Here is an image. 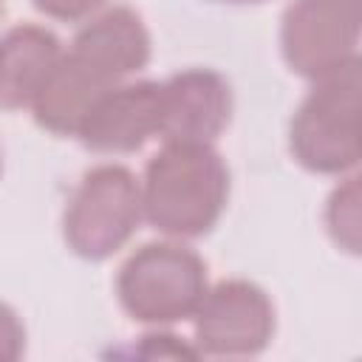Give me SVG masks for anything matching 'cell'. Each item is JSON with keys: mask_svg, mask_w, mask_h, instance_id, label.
I'll list each match as a JSON object with an SVG mask.
<instances>
[{"mask_svg": "<svg viewBox=\"0 0 362 362\" xmlns=\"http://www.w3.org/2000/svg\"><path fill=\"white\" fill-rule=\"evenodd\" d=\"M229 167L209 141H164L141 175L144 221L167 238L209 235L229 204Z\"/></svg>", "mask_w": 362, "mask_h": 362, "instance_id": "6da1fadb", "label": "cell"}, {"mask_svg": "<svg viewBox=\"0 0 362 362\" xmlns=\"http://www.w3.org/2000/svg\"><path fill=\"white\" fill-rule=\"evenodd\" d=\"M288 122L291 158L317 175L362 164V51H351L314 79Z\"/></svg>", "mask_w": 362, "mask_h": 362, "instance_id": "7a4b0ae2", "label": "cell"}, {"mask_svg": "<svg viewBox=\"0 0 362 362\" xmlns=\"http://www.w3.org/2000/svg\"><path fill=\"white\" fill-rule=\"evenodd\" d=\"M209 291L204 257L173 240H150L127 255L116 272V300L141 325H173L192 320Z\"/></svg>", "mask_w": 362, "mask_h": 362, "instance_id": "3957f363", "label": "cell"}, {"mask_svg": "<svg viewBox=\"0 0 362 362\" xmlns=\"http://www.w3.org/2000/svg\"><path fill=\"white\" fill-rule=\"evenodd\" d=\"M141 178L124 164H96L74 187L62 212L65 246L90 263L113 257L141 226Z\"/></svg>", "mask_w": 362, "mask_h": 362, "instance_id": "277c9868", "label": "cell"}, {"mask_svg": "<svg viewBox=\"0 0 362 362\" xmlns=\"http://www.w3.org/2000/svg\"><path fill=\"white\" fill-rule=\"evenodd\" d=\"M274 328L272 297L240 277L209 286L192 317L195 351L204 356H257L269 348Z\"/></svg>", "mask_w": 362, "mask_h": 362, "instance_id": "5b68a950", "label": "cell"}, {"mask_svg": "<svg viewBox=\"0 0 362 362\" xmlns=\"http://www.w3.org/2000/svg\"><path fill=\"white\" fill-rule=\"evenodd\" d=\"M164 124V82L127 79L105 90L74 139L90 153L124 156L141 150L150 139L161 136Z\"/></svg>", "mask_w": 362, "mask_h": 362, "instance_id": "8992f818", "label": "cell"}, {"mask_svg": "<svg viewBox=\"0 0 362 362\" xmlns=\"http://www.w3.org/2000/svg\"><path fill=\"white\" fill-rule=\"evenodd\" d=\"M232 85L215 68H184L164 79V141H215L232 122Z\"/></svg>", "mask_w": 362, "mask_h": 362, "instance_id": "52a82bcc", "label": "cell"}, {"mask_svg": "<svg viewBox=\"0 0 362 362\" xmlns=\"http://www.w3.org/2000/svg\"><path fill=\"white\" fill-rule=\"evenodd\" d=\"M68 51L107 85H119L147 68L153 57V37L136 8L110 6L82 23Z\"/></svg>", "mask_w": 362, "mask_h": 362, "instance_id": "ba28073f", "label": "cell"}, {"mask_svg": "<svg viewBox=\"0 0 362 362\" xmlns=\"http://www.w3.org/2000/svg\"><path fill=\"white\" fill-rule=\"evenodd\" d=\"M362 25L339 17L317 0H291L280 17V54L291 74L314 79L337 59L356 51Z\"/></svg>", "mask_w": 362, "mask_h": 362, "instance_id": "9c48e42d", "label": "cell"}, {"mask_svg": "<svg viewBox=\"0 0 362 362\" xmlns=\"http://www.w3.org/2000/svg\"><path fill=\"white\" fill-rule=\"evenodd\" d=\"M62 42L54 31L37 23H17L3 34V76L0 99L6 110L31 107L37 90L62 59Z\"/></svg>", "mask_w": 362, "mask_h": 362, "instance_id": "30bf717a", "label": "cell"}, {"mask_svg": "<svg viewBox=\"0 0 362 362\" xmlns=\"http://www.w3.org/2000/svg\"><path fill=\"white\" fill-rule=\"evenodd\" d=\"M110 88L113 85H107L99 74H93L79 57L65 51L57 68L37 90L31 102V116L42 130L54 136H76L93 102Z\"/></svg>", "mask_w": 362, "mask_h": 362, "instance_id": "8fae6325", "label": "cell"}, {"mask_svg": "<svg viewBox=\"0 0 362 362\" xmlns=\"http://www.w3.org/2000/svg\"><path fill=\"white\" fill-rule=\"evenodd\" d=\"M322 223L339 252L362 257V170L342 178L328 192Z\"/></svg>", "mask_w": 362, "mask_h": 362, "instance_id": "7c38bea8", "label": "cell"}, {"mask_svg": "<svg viewBox=\"0 0 362 362\" xmlns=\"http://www.w3.org/2000/svg\"><path fill=\"white\" fill-rule=\"evenodd\" d=\"M34 8L59 23H82L105 8L107 0H31Z\"/></svg>", "mask_w": 362, "mask_h": 362, "instance_id": "4fadbf2b", "label": "cell"}, {"mask_svg": "<svg viewBox=\"0 0 362 362\" xmlns=\"http://www.w3.org/2000/svg\"><path fill=\"white\" fill-rule=\"evenodd\" d=\"M317 3L337 11L339 17H345L351 23H356V25H362V0H317Z\"/></svg>", "mask_w": 362, "mask_h": 362, "instance_id": "5bb4252c", "label": "cell"}, {"mask_svg": "<svg viewBox=\"0 0 362 362\" xmlns=\"http://www.w3.org/2000/svg\"><path fill=\"white\" fill-rule=\"evenodd\" d=\"M212 3H226V6H255V3H263V0H212Z\"/></svg>", "mask_w": 362, "mask_h": 362, "instance_id": "9a60e30c", "label": "cell"}]
</instances>
